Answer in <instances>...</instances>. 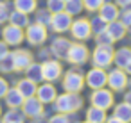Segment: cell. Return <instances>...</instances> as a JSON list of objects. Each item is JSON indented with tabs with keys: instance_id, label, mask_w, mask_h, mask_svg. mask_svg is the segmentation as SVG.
Returning a JSON list of instances; mask_svg holds the SVG:
<instances>
[{
	"instance_id": "6da1fadb",
	"label": "cell",
	"mask_w": 131,
	"mask_h": 123,
	"mask_svg": "<svg viewBox=\"0 0 131 123\" xmlns=\"http://www.w3.org/2000/svg\"><path fill=\"white\" fill-rule=\"evenodd\" d=\"M83 107V98L79 93H63L56 96L54 100V109L56 112H65V114H74Z\"/></svg>"
},
{
	"instance_id": "7a4b0ae2",
	"label": "cell",
	"mask_w": 131,
	"mask_h": 123,
	"mask_svg": "<svg viewBox=\"0 0 131 123\" xmlns=\"http://www.w3.org/2000/svg\"><path fill=\"white\" fill-rule=\"evenodd\" d=\"M92 61H93V66L102 68V70L111 66L113 64V48H111V45H97V48L92 54Z\"/></svg>"
},
{
	"instance_id": "3957f363",
	"label": "cell",
	"mask_w": 131,
	"mask_h": 123,
	"mask_svg": "<svg viewBox=\"0 0 131 123\" xmlns=\"http://www.w3.org/2000/svg\"><path fill=\"white\" fill-rule=\"evenodd\" d=\"M63 87L67 93H81V89L84 87V77L83 73L75 71V70H70L65 73L63 77Z\"/></svg>"
},
{
	"instance_id": "277c9868",
	"label": "cell",
	"mask_w": 131,
	"mask_h": 123,
	"mask_svg": "<svg viewBox=\"0 0 131 123\" xmlns=\"http://www.w3.org/2000/svg\"><path fill=\"white\" fill-rule=\"evenodd\" d=\"M90 103L93 107H99V109L108 111L110 107H113V93L110 89H104V87L93 89V93L90 96Z\"/></svg>"
},
{
	"instance_id": "5b68a950",
	"label": "cell",
	"mask_w": 131,
	"mask_h": 123,
	"mask_svg": "<svg viewBox=\"0 0 131 123\" xmlns=\"http://www.w3.org/2000/svg\"><path fill=\"white\" fill-rule=\"evenodd\" d=\"M106 80H108L106 70L97 68V66H93V68L86 73V77H84V84H88V87H92V89L104 87V86H106Z\"/></svg>"
},
{
	"instance_id": "8992f818",
	"label": "cell",
	"mask_w": 131,
	"mask_h": 123,
	"mask_svg": "<svg viewBox=\"0 0 131 123\" xmlns=\"http://www.w3.org/2000/svg\"><path fill=\"white\" fill-rule=\"evenodd\" d=\"M127 73L122 70V68H117V70H111L108 73V80L106 84L110 86L111 91H124L126 86H127Z\"/></svg>"
},
{
	"instance_id": "52a82bcc",
	"label": "cell",
	"mask_w": 131,
	"mask_h": 123,
	"mask_svg": "<svg viewBox=\"0 0 131 123\" xmlns=\"http://www.w3.org/2000/svg\"><path fill=\"white\" fill-rule=\"evenodd\" d=\"M88 55H90V52H88V48H86L84 45L74 43V45H70V48H68L67 59H68V63L79 66V64H84V63L88 61Z\"/></svg>"
},
{
	"instance_id": "ba28073f",
	"label": "cell",
	"mask_w": 131,
	"mask_h": 123,
	"mask_svg": "<svg viewBox=\"0 0 131 123\" xmlns=\"http://www.w3.org/2000/svg\"><path fill=\"white\" fill-rule=\"evenodd\" d=\"M70 32H72L74 39H77V41H84V39H88V38L92 36L90 22L84 20V18H79V20L72 22V25H70Z\"/></svg>"
},
{
	"instance_id": "9c48e42d",
	"label": "cell",
	"mask_w": 131,
	"mask_h": 123,
	"mask_svg": "<svg viewBox=\"0 0 131 123\" xmlns=\"http://www.w3.org/2000/svg\"><path fill=\"white\" fill-rule=\"evenodd\" d=\"M20 109H22V112L25 114V118H41V116H43V103H41L36 96L25 98Z\"/></svg>"
},
{
	"instance_id": "30bf717a",
	"label": "cell",
	"mask_w": 131,
	"mask_h": 123,
	"mask_svg": "<svg viewBox=\"0 0 131 123\" xmlns=\"http://www.w3.org/2000/svg\"><path fill=\"white\" fill-rule=\"evenodd\" d=\"M24 38H25V32L20 29V27H16V25H7V27H4V30H2V39L7 43V47L11 45V47H16V45H20L22 41H24Z\"/></svg>"
},
{
	"instance_id": "8fae6325",
	"label": "cell",
	"mask_w": 131,
	"mask_h": 123,
	"mask_svg": "<svg viewBox=\"0 0 131 123\" xmlns=\"http://www.w3.org/2000/svg\"><path fill=\"white\" fill-rule=\"evenodd\" d=\"M70 25H72V16L65 11L54 13L50 18V27L56 32H67V30H70Z\"/></svg>"
},
{
	"instance_id": "7c38bea8",
	"label": "cell",
	"mask_w": 131,
	"mask_h": 123,
	"mask_svg": "<svg viewBox=\"0 0 131 123\" xmlns=\"http://www.w3.org/2000/svg\"><path fill=\"white\" fill-rule=\"evenodd\" d=\"M25 38L31 45H41L45 39H47V29L43 25H38V23H32L27 27L25 30Z\"/></svg>"
},
{
	"instance_id": "4fadbf2b",
	"label": "cell",
	"mask_w": 131,
	"mask_h": 123,
	"mask_svg": "<svg viewBox=\"0 0 131 123\" xmlns=\"http://www.w3.org/2000/svg\"><path fill=\"white\" fill-rule=\"evenodd\" d=\"M41 71H43V80L47 82H54L61 77L63 73V68L58 61H45L41 64Z\"/></svg>"
},
{
	"instance_id": "5bb4252c",
	"label": "cell",
	"mask_w": 131,
	"mask_h": 123,
	"mask_svg": "<svg viewBox=\"0 0 131 123\" xmlns=\"http://www.w3.org/2000/svg\"><path fill=\"white\" fill-rule=\"evenodd\" d=\"M56 96H58V91H56V87H54L52 84H49V82L38 86V89H36V98H38L43 105H45V103H54Z\"/></svg>"
},
{
	"instance_id": "9a60e30c",
	"label": "cell",
	"mask_w": 131,
	"mask_h": 123,
	"mask_svg": "<svg viewBox=\"0 0 131 123\" xmlns=\"http://www.w3.org/2000/svg\"><path fill=\"white\" fill-rule=\"evenodd\" d=\"M11 55H13L15 70H18V71H25V68L32 63V55H31V52H27V50H15Z\"/></svg>"
},
{
	"instance_id": "2e32d148",
	"label": "cell",
	"mask_w": 131,
	"mask_h": 123,
	"mask_svg": "<svg viewBox=\"0 0 131 123\" xmlns=\"http://www.w3.org/2000/svg\"><path fill=\"white\" fill-rule=\"evenodd\" d=\"M70 41L65 39V38H56L50 45V52L58 57V59H67V54H68V48H70Z\"/></svg>"
},
{
	"instance_id": "e0dca14e",
	"label": "cell",
	"mask_w": 131,
	"mask_h": 123,
	"mask_svg": "<svg viewBox=\"0 0 131 123\" xmlns=\"http://www.w3.org/2000/svg\"><path fill=\"white\" fill-rule=\"evenodd\" d=\"M126 30H127V27H126L120 20H115V22L106 23V32L111 36V39H113V41L122 39V38L126 36Z\"/></svg>"
},
{
	"instance_id": "ac0fdd59",
	"label": "cell",
	"mask_w": 131,
	"mask_h": 123,
	"mask_svg": "<svg viewBox=\"0 0 131 123\" xmlns=\"http://www.w3.org/2000/svg\"><path fill=\"white\" fill-rule=\"evenodd\" d=\"M99 16L106 22V23H110V22H115L117 18H118V6L117 4H102L101 7H99Z\"/></svg>"
},
{
	"instance_id": "d6986e66",
	"label": "cell",
	"mask_w": 131,
	"mask_h": 123,
	"mask_svg": "<svg viewBox=\"0 0 131 123\" xmlns=\"http://www.w3.org/2000/svg\"><path fill=\"white\" fill-rule=\"evenodd\" d=\"M4 98H6V105H7L9 109H20L22 103H24V100H25V98L22 96V93H20L16 87H9Z\"/></svg>"
},
{
	"instance_id": "ffe728a7",
	"label": "cell",
	"mask_w": 131,
	"mask_h": 123,
	"mask_svg": "<svg viewBox=\"0 0 131 123\" xmlns=\"http://www.w3.org/2000/svg\"><path fill=\"white\" fill-rule=\"evenodd\" d=\"M16 89L22 93V96L24 98H31V96H36V89H38V84L36 82H32L31 79H22V80H18V84H16Z\"/></svg>"
},
{
	"instance_id": "44dd1931",
	"label": "cell",
	"mask_w": 131,
	"mask_h": 123,
	"mask_svg": "<svg viewBox=\"0 0 131 123\" xmlns=\"http://www.w3.org/2000/svg\"><path fill=\"white\" fill-rule=\"evenodd\" d=\"M113 116L124 123H131V105L126 102H120L113 107Z\"/></svg>"
},
{
	"instance_id": "7402d4cb",
	"label": "cell",
	"mask_w": 131,
	"mask_h": 123,
	"mask_svg": "<svg viewBox=\"0 0 131 123\" xmlns=\"http://www.w3.org/2000/svg\"><path fill=\"white\" fill-rule=\"evenodd\" d=\"M106 118H108V114L104 109H99L93 105L86 109V121H90V123H104Z\"/></svg>"
},
{
	"instance_id": "603a6c76",
	"label": "cell",
	"mask_w": 131,
	"mask_h": 123,
	"mask_svg": "<svg viewBox=\"0 0 131 123\" xmlns=\"http://www.w3.org/2000/svg\"><path fill=\"white\" fill-rule=\"evenodd\" d=\"M131 59V48L124 47V48H118L117 52H113V63L117 64V68H122L127 64V61Z\"/></svg>"
},
{
	"instance_id": "cb8c5ba5",
	"label": "cell",
	"mask_w": 131,
	"mask_h": 123,
	"mask_svg": "<svg viewBox=\"0 0 131 123\" xmlns=\"http://www.w3.org/2000/svg\"><path fill=\"white\" fill-rule=\"evenodd\" d=\"M25 73H27V79H31L32 82L40 84L43 80V71H41V64H36V63H31L27 68H25Z\"/></svg>"
},
{
	"instance_id": "d4e9b609",
	"label": "cell",
	"mask_w": 131,
	"mask_h": 123,
	"mask_svg": "<svg viewBox=\"0 0 131 123\" xmlns=\"http://www.w3.org/2000/svg\"><path fill=\"white\" fill-rule=\"evenodd\" d=\"M9 22H11V25H16V27H20V29H24V27L29 25V18H27V14L22 13V11H15V13H11V14H9Z\"/></svg>"
},
{
	"instance_id": "484cf974",
	"label": "cell",
	"mask_w": 131,
	"mask_h": 123,
	"mask_svg": "<svg viewBox=\"0 0 131 123\" xmlns=\"http://www.w3.org/2000/svg\"><path fill=\"white\" fill-rule=\"evenodd\" d=\"M15 7H16V11L29 14L32 11H36V0H15Z\"/></svg>"
},
{
	"instance_id": "4316f807",
	"label": "cell",
	"mask_w": 131,
	"mask_h": 123,
	"mask_svg": "<svg viewBox=\"0 0 131 123\" xmlns=\"http://www.w3.org/2000/svg\"><path fill=\"white\" fill-rule=\"evenodd\" d=\"M83 0H67L65 2V13H68L70 16H75L83 11Z\"/></svg>"
},
{
	"instance_id": "83f0119b",
	"label": "cell",
	"mask_w": 131,
	"mask_h": 123,
	"mask_svg": "<svg viewBox=\"0 0 131 123\" xmlns=\"http://www.w3.org/2000/svg\"><path fill=\"white\" fill-rule=\"evenodd\" d=\"M50 18H52V13L47 11V9L36 13V23H38V25H43V27L50 25Z\"/></svg>"
},
{
	"instance_id": "f1b7e54d",
	"label": "cell",
	"mask_w": 131,
	"mask_h": 123,
	"mask_svg": "<svg viewBox=\"0 0 131 123\" xmlns=\"http://www.w3.org/2000/svg\"><path fill=\"white\" fill-rule=\"evenodd\" d=\"M0 71L2 73H9V71H15V64H13V55L7 54L4 59H0Z\"/></svg>"
},
{
	"instance_id": "f546056e",
	"label": "cell",
	"mask_w": 131,
	"mask_h": 123,
	"mask_svg": "<svg viewBox=\"0 0 131 123\" xmlns=\"http://www.w3.org/2000/svg\"><path fill=\"white\" fill-rule=\"evenodd\" d=\"M47 11H50L52 14L65 11V0H47Z\"/></svg>"
},
{
	"instance_id": "4dcf8cb0",
	"label": "cell",
	"mask_w": 131,
	"mask_h": 123,
	"mask_svg": "<svg viewBox=\"0 0 131 123\" xmlns=\"http://www.w3.org/2000/svg\"><path fill=\"white\" fill-rule=\"evenodd\" d=\"M90 27H92V32L99 34V32L106 30V22H104L101 16H95V18H92V20H90Z\"/></svg>"
},
{
	"instance_id": "1f68e13d",
	"label": "cell",
	"mask_w": 131,
	"mask_h": 123,
	"mask_svg": "<svg viewBox=\"0 0 131 123\" xmlns=\"http://www.w3.org/2000/svg\"><path fill=\"white\" fill-rule=\"evenodd\" d=\"M104 4V0H83V7L88 11H99V7Z\"/></svg>"
},
{
	"instance_id": "d6a6232c",
	"label": "cell",
	"mask_w": 131,
	"mask_h": 123,
	"mask_svg": "<svg viewBox=\"0 0 131 123\" xmlns=\"http://www.w3.org/2000/svg\"><path fill=\"white\" fill-rule=\"evenodd\" d=\"M97 45H111L113 43V39H111V36L106 32V30H102V32H99L97 34Z\"/></svg>"
},
{
	"instance_id": "836d02e7",
	"label": "cell",
	"mask_w": 131,
	"mask_h": 123,
	"mask_svg": "<svg viewBox=\"0 0 131 123\" xmlns=\"http://www.w3.org/2000/svg\"><path fill=\"white\" fill-rule=\"evenodd\" d=\"M9 14H11V11L7 7V4L6 2H0V25L9 20Z\"/></svg>"
},
{
	"instance_id": "e575fe53",
	"label": "cell",
	"mask_w": 131,
	"mask_h": 123,
	"mask_svg": "<svg viewBox=\"0 0 131 123\" xmlns=\"http://www.w3.org/2000/svg\"><path fill=\"white\" fill-rule=\"evenodd\" d=\"M49 123H70V119H68V114L58 112V114H54V116L49 119Z\"/></svg>"
},
{
	"instance_id": "d590c367",
	"label": "cell",
	"mask_w": 131,
	"mask_h": 123,
	"mask_svg": "<svg viewBox=\"0 0 131 123\" xmlns=\"http://www.w3.org/2000/svg\"><path fill=\"white\" fill-rule=\"evenodd\" d=\"M118 16H120V22H122L126 27H131V9H126V11H122Z\"/></svg>"
},
{
	"instance_id": "8d00e7d4",
	"label": "cell",
	"mask_w": 131,
	"mask_h": 123,
	"mask_svg": "<svg viewBox=\"0 0 131 123\" xmlns=\"http://www.w3.org/2000/svg\"><path fill=\"white\" fill-rule=\"evenodd\" d=\"M7 89H9V84H7V80L0 77V98H4V96H6Z\"/></svg>"
},
{
	"instance_id": "74e56055",
	"label": "cell",
	"mask_w": 131,
	"mask_h": 123,
	"mask_svg": "<svg viewBox=\"0 0 131 123\" xmlns=\"http://www.w3.org/2000/svg\"><path fill=\"white\" fill-rule=\"evenodd\" d=\"M7 54H9V52H7V43L2 39V41H0V59H4Z\"/></svg>"
},
{
	"instance_id": "f35d334b",
	"label": "cell",
	"mask_w": 131,
	"mask_h": 123,
	"mask_svg": "<svg viewBox=\"0 0 131 123\" xmlns=\"http://www.w3.org/2000/svg\"><path fill=\"white\" fill-rule=\"evenodd\" d=\"M115 4L118 7H129L131 6V0H115Z\"/></svg>"
},
{
	"instance_id": "ab89813d",
	"label": "cell",
	"mask_w": 131,
	"mask_h": 123,
	"mask_svg": "<svg viewBox=\"0 0 131 123\" xmlns=\"http://www.w3.org/2000/svg\"><path fill=\"white\" fill-rule=\"evenodd\" d=\"M104 123H124V121H120V119H117L115 116H111V118H106Z\"/></svg>"
},
{
	"instance_id": "60d3db41",
	"label": "cell",
	"mask_w": 131,
	"mask_h": 123,
	"mask_svg": "<svg viewBox=\"0 0 131 123\" xmlns=\"http://www.w3.org/2000/svg\"><path fill=\"white\" fill-rule=\"evenodd\" d=\"M124 102H126V103H129V105H131V91H127V93H126V95H124Z\"/></svg>"
},
{
	"instance_id": "b9f144b4",
	"label": "cell",
	"mask_w": 131,
	"mask_h": 123,
	"mask_svg": "<svg viewBox=\"0 0 131 123\" xmlns=\"http://www.w3.org/2000/svg\"><path fill=\"white\" fill-rule=\"evenodd\" d=\"M124 71H126V73H131V59H129V61H127V64L124 66Z\"/></svg>"
},
{
	"instance_id": "7bdbcfd3",
	"label": "cell",
	"mask_w": 131,
	"mask_h": 123,
	"mask_svg": "<svg viewBox=\"0 0 131 123\" xmlns=\"http://www.w3.org/2000/svg\"><path fill=\"white\" fill-rule=\"evenodd\" d=\"M0 114H2V107H0Z\"/></svg>"
},
{
	"instance_id": "ee69618b",
	"label": "cell",
	"mask_w": 131,
	"mask_h": 123,
	"mask_svg": "<svg viewBox=\"0 0 131 123\" xmlns=\"http://www.w3.org/2000/svg\"><path fill=\"white\" fill-rule=\"evenodd\" d=\"M127 84H129V86H131V80H129V82H127Z\"/></svg>"
},
{
	"instance_id": "f6af8a7d",
	"label": "cell",
	"mask_w": 131,
	"mask_h": 123,
	"mask_svg": "<svg viewBox=\"0 0 131 123\" xmlns=\"http://www.w3.org/2000/svg\"><path fill=\"white\" fill-rule=\"evenodd\" d=\"M77 123H83V121H77Z\"/></svg>"
},
{
	"instance_id": "bcb514c9",
	"label": "cell",
	"mask_w": 131,
	"mask_h": 123,
	"mask_svg": "<svg viewBox=\"0 0 131 123\" xmlns=\"http://www.w3.org/2000/svg\"><path fill=\"white\" fill-rule=\"evenodd\" d=\"M86 123H90V121H86Z\"/></svg>"
},
{
	"instance_id": "7dc6e473",
	"label": "cell",
	"mask_w": 131,
	"mask_h": 123,
	"mask_svg": "<svg viewBox=\"0 0 131 123\" xmlns=\"http://www.w3.org/2000/svg\"><path fill=\"white\" fill-rule=\"evenodd\" d=\"M65 2H67V0H65Z\"/></svg>"
}]
</instances>
